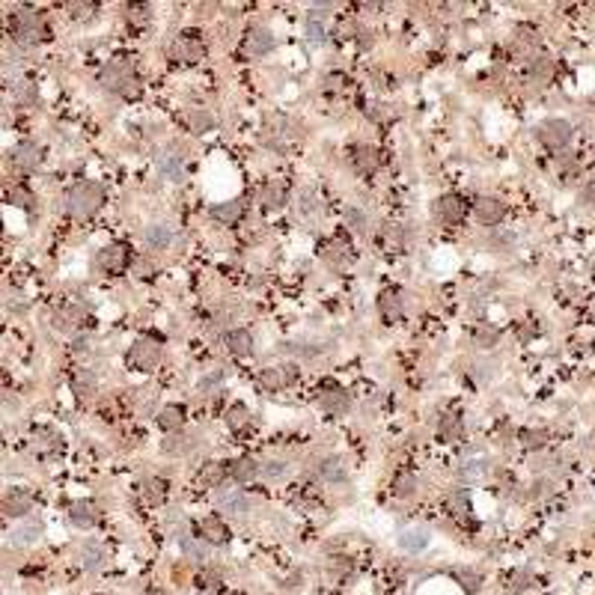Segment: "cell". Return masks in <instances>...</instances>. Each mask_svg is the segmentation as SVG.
Masks as SVG:
<instances>
[{
  "instance_id": "cell-1",
  "label": "cell",
  "mask_w": 595,
  "mask_h": 595,
  "mask_svg": "<svg viewBox=\"0 0 595 595\" xmlns=\"http://www.w3.org/2000/svg\"><path fill=\"white\" fill-rule=\"evenodd\" d=\"M102 203H104V188L98 182H78L66 197L69 212L78 214V218H87V214L98 212Z\"/></svg>"
},
{
  "instance_id": "cell-2",
  "label": "cell",
  "mask_w": 595,
  "mask_h": 595,
  "mask_svg": "<svg viewBox=\"0 0 595 595\" xmlns=\"http://www.w3.org/2000/svg\"><path fill=\"white\" fill-rule=\"evenodd\" d=\"M12 33L21 42H42L45 39V18L33 9H18L12 15Z\"/></svg>"
},
{
  "instance_id": "cell-3",
  "label": "cell",
  "mask_w": 595,
  "mask_h": 595,
  "mask_svg": "<svg viewBox=\"0 0 595 595\" xmlns=\"http://www.w3.org/2000/svg\"><path fill=\"white\" fill-rule=\"evenodd\" d=\"M161 360V346L155 339H137L128 348V366L137 372H152Z\"/></svg>"
},
{
  "instance_id": "cell-4",
  "label": "cell",
  "mask_w": 595,
  "mask_h": 595,
  "mask_svg": "<svg viewBox=\"0 0 595 595\" xmlns=\"http://www.w3.org/2000/svg\"><path fill=\"white\" fill-rule=\"evenodd\" d=\"M539 140L545 143L548 149H565V143L572 140V125L565 120H545L542 125H539Z\"/></svg>"
},
{
  "instance_id": "cell-5",
  "label": "cell",
  "mask_w": 595,
  "mask_h": 595,
  "mask_svg": "<svg viewBox=\"0 0 595 595\" xmlns=\"http://www.w3.org/2000/svg\"><path fill=\"white\" fill-rule=\"evenodd\" d=\"M131 265V254L125 245H107L98 250V268L107 274H122Z\"/></svg>"
},
{
  "instance_id": "cell-6",
  "label": "cell",
  "mask_w": 595,
  "mask_h": 595,
  "mask_svg": "<svg viewBox=\"0 0 595 595\" xmlns=\"http://www.w3.org/2000/svg\"><path fill=\"white\" fill-rule=\"evenodd\" d=\"M197 536L209 545H227L229 542V527L221 515H205L200 524H197Z\"/></svg>"
},
{
  "instance_id": "cell-7",
  "label": "cell",
  "mask_w": 595,
  "mask_h": 595,
  "mask_svg": "<svg viewBox=\"0 0 595 595\" xmlns=\"http://www.w3.org/2000/svg\"><path fill=\"white\" fill-rule=\"evenodd\" d=\"M435 214L444 223H462L467 218V203L462 200V197H456V194H444L435 203Z\"/></svg>"
},
{
  "instance_id": "cell-8",
  "label": "cell",
  "mask_w": 595,
  "mask_h": 595,
  "mask_svg": "<svg viewBox=\"0 0 595 595\" xmlns=\"http://www.w3.org/2000/svg\"><path fill=\"white\" fill-rule=\"evenodd\" d=\"M473 212H476V218H480V223H485V227H497V223L506 218V205H503L500 200H494V197H480V200L473 203Z\"/></svg>"
},
{
  "instance_id": "cell-9",
  "label": "cell",
  "mask_w": 595,
  "mask_h": 595,
  "mask_svg": "<svg viewBox=\"0 0 595 595\" xmlns=\"http://www.w3.org/2000/svg\"><path fill=\"white\" fill-rule=\"evenodd\" d=\"M134 78V71H131V66L128 63H107V66L102 69V87H107V89H116V93H122L125 89V84Z\"/></svg>"
},
{
  "instance_id": "cell-10",
  "label": "cell",
  "mask_w": 595,
  "mask_h": 595,
  "mask_svg": "<svg viewBox=\"0 0 595 595\" xmlns=\"http://www.w3.org/2000/svg\"><path fill=\"white\" fill-rule=\"evenodd\" d=\"M295 378H298V369H295L292 363H286V366H268L265 372H262V384H265V390H283V387L295 384Z\"/></svg>"
},
{
  "instance_id": "cell-11",
  "label": "cell",
  "mask_w": 595,
  "mask_h": 595,
  "mask_svg": "<svg viewBox=\"0 0 595 595\" xmlns=\"http://www.w3.org/2000/svg\"><path fill=\"white\" fill-rule=\"evenodd\" d=\"M12 161H15V167H21V170H36L42 164V146L39 143H33V140L18 143V146L12 149Z\"/></svg>"
},
{
  "instance_id": "cell-12",
  "label": "cell",
  "mask_w": 595,
  "mask_h": 595,
  "mask_svg": "<svg viewBox=\"0 0 595 595\" xmlns=\"http://www.w3.org/2000/svg\"><path fill=\"white\" fill-rule=\"evenodd\" d=\"M245 48H247V54H254V57H265V54L274 48V36L268 33L265 27H250L247 36H245Z\"/></svg>"
},
{
  "instance_id": "cell-13",
  "label": "cell",
  "mask_w": 595,
  "mask_h": 595,
  "mask_svg": "<svg viewBox=\"0 0 595 595\" xmlns=\"http://www.w3.org/2000/svg\"><path fill=\"white\" fill-rule=\"evenodd\" d=\"M203 54H205V45L200 39H194V36H182V39L173 42V57L182 63H200Z\"/></svg>"
},
{
  "instance_id": "cell-14",
  "label": "cell",
  "mask_w": 595,
  "mask_h": 595,
  "mask_svg": "<svg viewBox=\"0 0 595 595\" xmlns=\"http://www.w3.org/2000/svg\"><path fill=\"white\" fill-rule=\"evenodd\" d=\"M30 509H33V497L27 491H21V489H12L3 497V512L9 518H24Z\"/></svg>"
},
{
  "instance_id": "cell-15",
  "label": "cell",
  "mask_w": 595,
  "mask_h": 595,
  "mask_svg": "<svg viewBox=\"0 0 595 595\" xmlns=\"http://www.w3.org/2000/svg\"><path fill=\"white\" fill-rule=\"evenodd\" d=\"M69 521H71V524H75L78 530H89V527H96L98 512H96L93 503L78 500V503H71V506H69Z\"/></svg>"
},
{
  "instance_id": "cell-16",
  "label": "cell",
  "mask_w": 595,
  "mask_h": 595,
  "mask_svg": "<svg viewBox=\"0 0 595 595\" xmlns=\"http://www.w3.org/2000/svg\"><path fill=\"white\" fill-rule=\"evenodd\" d=\"M378 310H381V315H384L387 322H399L402 319V310H405L402 295L396 292V289L381 292V298H378Z\"/></svg>"
},
{
  "instance_id": "cell-17",
  "label": "cell",
  "mask_w": 595,
  "mask_h": 595,
  "mask_svg": "<svg viewBox=\"0 0 595 595\" xmlns=\"http://www.w3.org/2000/svg\"><path fill=\"white\" fill-rule=\"evenodd\" d=\"M319 408L328 414H342L348 408V393L342 387H330V390L319 393Z\"/></svg>"
},
{
  "instance_id": "cell-18",
  "label": "cell",
  "mask_w": 595,
  "mask_h": 595,
  "mask_svg": "<svg viewBox=\"0 0 595 595\" xmlns=\"http://www.w3.org/2000/svg\"><path fill=\"white\" fill-rule=\"evenodd\" d=\"M351 161H355V167L360 170V173H375L378 164H381V158H378V149L372 146H355V152H351Z\"/></svg>"
},
{
  "instance_id": "cell-19",
  "label": "cell",
  "mask_w": 595,
  "mask_h": 595,
  "mask_svg": "<svg viewBox=\"0 0 595 595\" xmlns=\"http://www.w3.org/2000/svg\"><path fill=\"white\" fill-rule=\"evenodd\" d=\"M218 503H221V509L227 512V515H245V512L250 509V500L241 491H221Z\"/></svg>"
},
{
  "instance_id": "cell-20",
  "label": "cell",
  "mask_w": 595,
  "mask_h": 595,
  "mask_svg": "<svg viewBox=\"0 0 595 595\" xmlns=\"http://www.w3.org/2000/svg\"><path fill=\"white\" fill-rule=\"evenodd\" d=\"M227 348L232 351V355H238V357L250 355V351H254V337H250V330H245V328L229 330L227 333Z\"/></svg>"
},
{
  "instance_id": "cell-21",
  "label": "cell",
  "mask_w": 595,
  "mask_h": 595,
  "mask_svg": "<svg viewBox=\"0 0 595 595\" xmlns=\"http://www.w3.org/2000/svg\"><path fill=\"white\" fill-rule=\"evenodd\" d=\"M96 375L89 372V369H78L75 375H71V393L78 396V399H89V396L96 393Z\"/></svg>"
},
{
  "instance_id": "cell-22",
  "label": "cell",
  "mask_w": 595,
  "mask_h": 595,
  "mask_svg": "<svg viewBox=\"0 0 595 595\" xmlns=\"http://www.w3.org/2000/svg\"><path fill=\"white\" fill-rule=\"evenodd\" d=\"M104 563H107V551H104L102 545H96V542H87L84 548H80V565H84V569L96 572V569H102Z\"/></svg>"
},
{
  "instance_id": "cell-23",
  "label": "cell",
  "mask_w": 595,
  "mask_h": 595,
  "mask_svg": "<svg viewBox=\"0 0 595 595\" xmlns=\"http://www.w3.org/2000/svg\"><path fill=\"white\" fill-rule=\"evenodd\" d=\"M197 447V435H191V431H179V435H170L164 440V453L167 456H185L188 449Z\"/></svg>"
},
{
  "instance_id": "cell-24",
  "label": "cell",
  "mask_w": 595,
  "mask_h": 595,
  "mask_svg": "<svg viewBox=\"0 0 595 595\" xmlns=\"http://www.w3.org/2000/svg\"><path fill=\"white\" fill-rule=\"evenodd\" d=\"M185 423V408L182 405H167V408H161L158 414V426L164 431H179Z\"/></svg>"
},
{
  "instance_id": "cell-25",
  "label": "cell",
  "mask_w": 595,
  "mask_h": 595,
  "mask_svg": "<svg viewBox=\"0 0 595 595\" xmlns=\"http://www.w3.org/2000/svg\"><path fill=\"white\" fill-rule=\"evenodd\" d=\"M464 431V423L456 417V414H447V417H440V426H438V435L444 444H456L458 438H462Z\"/></svg>"
},
{
  "instance_id": "cell-26",
  "label": "cell",
  "mask_w": 595,
  "mask_h": 595,
  "mask_svg": "<svg viewBox=\"0 0 595 595\" xmlns=\"http://www.w3.org/2000/svg\"><path fill=\"white\" fill-rule=\"evenodd\" d=\"M259 203H262L265 209H280V205L286 203V188L280 182L262 185V191H259Z\"/></svg>"
},
{
  "instance_id": "cell-27",
  "label": "cell",
  "mask_w": 595,
  "mask_h": 595,
  "mask_svg": "<svg viewBox=\"0 0 595 595\" xmlns=\"http://www.w3.org/2000/svg\"><path fill=\"white\" fill-rule=\"evenodd\" d=\"M256 473H259V467H256L254 458H238V462L229 464V476L236 482H254Z\"/></svg>"
},
{
  "instance_id": "cell-28",
  "label": "cell",
  "mask_w": 595,
  "mask_h": 595,
  "mask_svg": "<svg viewBox=\"0 0 595 595\" xmlns=\"http://www.w3.org/2000/svg\"><path fill=\"white\" fill-rule=\"evenodd\" d=\"M227 426H229L232 431H245V429L250 426V408H247V405H241V402L229 405V411H227Z\"/></svg>"
},
{
  "instance_id": "cell-29",
  "label": "cell",
  "mask_w": 595,
  "mask_h": 595,
  "mask_svg": "<svg viewBox=\"0 0 595 595\" xmlns=\"http://www.w3.org/2000/svg\"><path fill=\"white\" fill-rule=\"evenodd\" d=\"M214 218L218 221H227V223H236L241 214H245V203L241 200H229V203H221V205H214Z\"/></svg>"
},
{
  "instance_id": "cell-30",
  "label": "cell",
  "mask_w": 595,
  "mask_h": 595,
  "mask_svg": "<svg viewBox=\"0 0 595 595\" xmlns=\"http://www.w3.org/2000/svg\"><path fill=\"white\" fill-rule=\"evenodd\" d=\"M179 545H182V551H185L188 560H205V542H203L200 536L182 533V536H179Z\"/></svg>"
},
{
  "instance_id": "cell-31",
  "label": "cell",
  "mask_w": 595,
  "mask_h": 595,
  "mask_svg": "<svg viewBox=\"0 0 595 595\" xmlns=\"http://www.w3.org/2000/svg\"><path fill=\"white\" fill-rule=\"evenodd\" d=\"M170 245V229L167 227H149L146 229V247L149 250H167Z\"/></svg>"
},
{
  "instance_id": "cell-32",
  "label": "cell",
  "mask_w": 595,
  "mask_h": 595,
  "mask_svg": "<svg viewBox=\"0 0 595 595\" xmlns=\"http://www.w3.org/2000/svg\"><path fill=\"white\" fill-rule=\"evenodd\" d=\"M143 494H146L149 503L161 506V503L167 500V482H164V480H149L146 485H143Z\"/></svg>"
},
{
  "instance_id": "cell-33",
  "label": "cell",
  "mask_w": 595,
  "mask_h": 595,
  "mask_svg": "<svg viewBox=\"0 0 595 595\" xmlns=\"http://www.w3.org/2000/svg\"><path fill=\"white\" fill-rule=\"evenodd\" d=\"M188 125H191L194 134H205L214 125V120H212L209 111H191V113H188Z\"/></svg>"
},
{
  "instance_id": "cell-34",
  "label": "cell",
  "mask_w": 595,
  "mask_h": 595,
  "mask_svg": "<svg viewBox=\"0 0 595 595\" xmlns=\"http://www.w3.org/2000/svg\"><path fill=\"white\" fill-rule=\"evenodd\" d=\"M223 476H227V462H209V464L203 467L200 480H203V482H209V485H221Z\"/></svg>"
},
{
  "instance_id": "cell-35",
  "label": "cell",
  "mask_w": 595,
  "mask_h": 595,
  "mask_svg": "<svg viewBox=\"0 0 595 595\" xmlns=\"http://www.w3.org/2000/svg\"><path fill=\"white\" fill-rule=\"evenodd\" d=\"M414 489H417V480H414L411 473H396V480H393V494L396 497H411L414 494Z\"/></svg>"
},
{
  "instance_id": "cell-36",
  "label": "cell",
  "mask_w": 595,
  "mask_h": 595,
  "mask_svg": "<svg viewBox=\"0 0 595 595\" xmlns=\"http://www.w3.org/2000/svg\"><path fill=\"white\" fill-rule=\"evenodd\" d=\"M319 473H322V480H328V482H339L342 476H346V471H342V464L337 458H324L319 464Z\"/></svg>"
},
{
  "instance_id": "cell-37",
  "label": "cell",
  "mask_w": 595,
  "mask_h": 595,
  "mask_svg": "<svg viewBox=\"0 0 595 595\" xmlns=\"http://www.w3.org/2000/svg\"><path fill=\"white\" fill-rule=\"evenodd\" d=\"M497 339H500L497 328H485V324H480V328H476V333H473V342H476L480 348H491V346H497Z\"/></svg>"
},
{
  "instance_id": "cell-38",
  "label": "cell",
  "mask_w": 595,
  "mask_h": 595,
  "mask_svg": "<svg viewBox=\"0 0 595 595\" xmlns=\"http://www.w3.org/2000/svg\"><path fill=\"white\" fill-rule=\"evenodd\" d=\"M161 170H164L167 179H179V173H182V155H176V152L161 155Z\"/></svg>"
},
{
  "instance_id": "cell-39",
  "label": "cell",
  "mask_w": 595,
  "mask_h": 595,
  "mask_svg": "<svg viewBox=\"0 0 595 595\" xmlns=\"http://www.w3.org/2000/svg\"><path fill=\"white\" fill-rule=\"evenodd\" d=\"M402 548H408V551H420V548H426V542H429V536L423 533V530H408L402 539Z\"/></svg>"
},
{
  "instance_id": "cell-40",
  "label": "cell",
  "mask_w": 595,
  "mask_h": 595,
  "mask_svg": "<svg viewBox=\"0 0 595 595\" xmlns=\"http://www.w3.org/2000/svg\"><path fill=\"white\" fill-rule=\"evenodd\" d=\"M78 319H80V310H63V313H57V328L60 330H75L78 328Z\"/></svg>"
},
{
  "instance_id": "cell-41",
  "label": "cell",
  "mask_w": 595,
  "mask_h": 595,
  "mask_svg": "<svg viewBox=\"0 0 595 595\" xmlns=\"http://www.w3.org/2000/svg\"><path fill=\"white\" fill-rule=\"evenodd\" d=\"M286 473H289V471H286L283 462H268L262 467V476H265L268 482H280V480H286Z\"/></svg>"
},
{
  "instance_id": "cell-42",
  "label": "cell",
  "mask_w": 595,
  "mask_h": 595,
  "mask_svg": "<svg viewBox=\"0 0 595 595\" xmlns=\"http://www.w3.org/2000/svg\"><path fill=\"white\" fill-rule=\"evenodd\" d=\"M521 440H524V447L539 449V447H545V431L542 429H524L521 431Z\"/></svg>"
},
{
  "instance_id": "cell-43",
  "label": "cell",
  "mask_w": 595,
  "mask_h": 595,
  "mask_svg": "<svg viewBox=\"0 0 595 595\" xmlns=\"http://www.w3.org/2000/svg\"><path fill=\"white\" fill-rule=\"evenodd\" d=\"M485 473H489V462H471V464H464V467H462L464 482L480 480V476H485Z\"/></svg>"
},
{
  "instance_id": "cell-44",
  "label": "cell",
  "mask_w": 595,
  "mask_h": 595,
  "mask_svg": "<svg viewBox=\"0 0 595 595\" xmlns=\"http://www.w3.org/2000/svg\"><path fill=\"white\" fill-rule=\"evenodd\" d=\"M9 203L18 205V209H27V205L33 203V194L27 191V188H12V191H9Z\"/></svg>"
},
{
  "instance_id": "cell-45",
  "label": "cell",
  "mask_w": 595,
  "mask_h": 595,
  "mask_svg": "<svg viewBox=\"0 0 595 595\" xmlns=\"http://www.w3.org/2000/svg\"><path fill=\"white\" fill-rule=\"evenodd\" d=\"M128 21L146 24L149 21V6H128Z\"/></svg>"
},
{
  "instance_id": "cell-46",
  "label": "cell",
  "mask_w": 595,
  "mask_h": 595,
  "mask_svg": "<svg viewBox=\"0 0 595 595\" xmlns=\"http://www.w3.org/2000/svg\"><path fill=\"white\" fill-rule=\"evenodd\" d=\"M346 218L351 221V229H355V232H363V229H366V221H363V214H360L357 209H348Z\"/></svg>"
},
{
  "instance_id": "cell-47",
  "label": "cell",
  "mask_w": 595,
  "mask_h": 595,
  "mask_svg": "<svg viewBox=\"0 0 595 595\" xmlns=\"http://www.w3.org/2000/svg\"><path fill=\"white\" fill-rule=\"evenodd\" d=\"M306 30H310V39H313V42H319V39H322V33H324V30L319 27V12H313V15H310V21H306Z\"/></svg>"
},
{
  "instance_id": "cell-48",
  "label": "cell",
  "mask_w": 595,
  "mask_h": 595,
  "mask_svg": "<svg viewBox=\"0 0 595 595\" xmlns=\"http://www.w3.org/2000/svg\"><path fill=\"white\" fill-rule=\"evenodd\" d=\"M462 587H467V592H473V595H476V592H480V578L467 572V574H462Z\"/></svg>"
},
{
  "instance_id": "cell-49",
  "label": "cell",
  "mask_w": 595,
  "mask_h": 595,
  "mask_svg": "<svg viewBox=\"0 0 595 595\" xmlns=\"http://www.w3.org/2000/svg\"><path fill=\"white\" fill-rule=\"evenodd\" d=\"M583 200H587L590 205H595V176L590 179L587 185H583Z\"/></svg>"
},
{
  "instance_id": "cell-50",
  "label": "cell",
  "mask_w": 595,
  "mask_h": 595,
  "mask_svg": "<svg viewBox=\"0 0 595 595\" xmlns=\"http://www.w3.org/2000/svg\"><path fill=\"white\" fill-rule=\"evenodd\" d=\"M221 378H223V372H214V375H209V378H203V381H200V390L205 393V390H209V387H214V384H218Z\"/></svg>"
},
{
  "instance_id": "cell-51",
  "label": "cell",
  "mask_w": 595,
  "mask_h": 595,
  "mask_svg": "<svg viewBox=\"0 0 595 595\" xmlns=\"http://www.w3.org/2000/svg\"><path fill=\"white\" fill-rule=\"evenodd\" d=\"M387 241H390L393 247H402V232L393 229V227H387Z\"/></svg>"
}]
</instances>
